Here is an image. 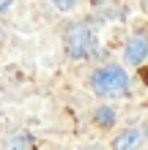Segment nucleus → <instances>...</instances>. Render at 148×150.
<instances>
[{"instance_id": "9d476101", "label": "nucleus", "mask_w": 148, "mask_h": 150, "mask_svg": "<svg viewBox=\"0 0 148 150\" xmlns=\"http://www.w3.org/2000/svg\"><path fill=\"white\" fill-rule=\"evenodd\" d=\"M0 38H3V30H0Z\"/></svg>"}, {"instance_id": "423d86ee", "label": "nucleus", "mask_w": 148, "mask_h": 150, "mask_svg": "<svg viewBox=\"0 0 148 150\" xmlns=\"http://www.w3.org/2000/svg\"><path fill=\"white\" fill-rule=\"evenodd\" d=\"M3 150H30V139L28 137H11V139H6V147Z\"/></svg>"}, {"instance_id": "0eeeda50", "label": "nucleus", "mask_w": 148, "mask_h": 150, "mask_svg": "<svg viewBox=\"0 0 148 150\" xmlns=\"http://www.w3.org/2000/svg\"><path fill=\"white\" fill-rule=\"evenodd\" d=\"M52 6L58 8V11H71V8L77 6V0H49Z\"/></svg>"}, {"instance_id": "1a4fd4ad", "label": "nucleus", "mask_w": 148, "mask_h": 150, "mask_svg": "<svg viewBox=\"0 0 148 150\" xmlns=\"http://www.w3.org/2000/svg\"><path fill=\"white\" fill-rule=\"evenodd\" d=\"M93 3H107V0H93Z\"/></svg>"}, {"instance_id": "f257e3e1", "label": "nucleus", "mask_w": 148, "mask_h": 150, "mask_svg": "<svg viewBox=\"0 0 148 150\" xmlns=\"http://www.w3.org/2000/svg\"><path fill=\"white\" fill-rule=\"evenodd\" d=\"M91 90L104 96V98H118L129 90V74L115 63L102 66L91 74Z\"/></svg>"}, {"instance_id": "20e7f679", "label": "nucleus", "mask_w": 148, "mask_h": 150, "mask_svg": "<svg viewBox=\"0 0 148 150\" xmlns=\"http://www.w3.org/2000/svg\"><path fill=\"white\" fill-rule=\"evenodd\" d=\"M143 142V128L140 126H129L112 139V150H137V145Z\"/></svg>"}, {"instance_id": "f03ea898", "label": "nucleus", "mask_w": 148, "mask_h": 150, "mask_svg": "<svg viewBox=\"0 0 148 150\" xmlns=\"http://www.w3.org/2000/svg\"><path fill=\"white\" fill-rule=\"evenodd\" d=\"M91 28L85 22H69L66 30H63V47H66V55L77 60V57H85L88 55V47H91Z\"/></svg>"}, {"instance_id": "7ed1b4c3", "label": "nucleus", "mask_w": 148, "mask_h": 150, "mask_svg": "<svg viewBox=\"0 0 148 150\" xmlns=\"http://www.w3.org/2000/svg\"><path fill=\"white\" fill-rule=\"evenodd\" d=\"M124 60L129 66H143L148 60V38L145 36H132L124 47Z\"/></svg>"}, {"instance_id": "6e6552de", "label": "nucleus", "mask_w": 148, "mask_h": 150, "mask_svg": "<svg viewBox=\"0 0 148 150\" xmlns=\"http://www.w3.org/2000/svg\"><path fill=\"white\" fill-rule=\"evenodd\" d=\"M14 0H0V11H6V8H11Z\"/></svg>"}, {"instance_id": "39448f33", "label": "nucleus", "mask_w": 148, "mask_h": 150, "mask_svg": "<svg viewBox=\"0 0 148 150\" xmlns=\"http://www.w3.org/2000/svg\"><path fill=\"white\" fill-rule=\"evenodd\" d=\"M93 120H96L102 128H110L112 123H115V112H112V107H99L93 112Z\"/></svg>"}]
</instances>
